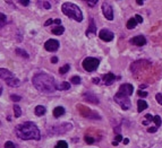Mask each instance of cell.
I'll list each match as a JSON object with an SVG mask.
<instances>
[{
	"label": "cell",
	"instance_id": "obj_1",
	"mask_svg": "<svg viewBox=\"0 0 162 148\" xmlns=\"http://www.w3.org/2000/svg\"><path fill=\"white\" fill-rule=\"evenodd\" d=\"M15 134L22 140H40L41 139L39 128L33 122H24L16 126Z\"/></svg>",
	"mask_w": 162,
	"mask_h": 148
},
{
	"label": "cell",
	"instance_id": "obj_2",
	"mask_svg": "<svg viewBox=\"0 0 162 148\" xmlns=\"http://www.w3.org/2000/svg\"><path fill=\"white\" fill-rule=\"evenodd\" d=\"M33 85L34 87L41 93L44 94H51L55 93L57 89V84L55 81V78L48 74H36L33 79Z\"/></svg>",
	"mask_w": 162,
	"mask_h": 148
},
{
	"label": "cell",
	"instance_id": "obj_3",
	"mask_svg": "<svg viewBox=\"0 0 162 148\" xmlns=\"http://www.w3.org/2000/svg\"><path fill=\"white\" fill-rule=\"evenodd\" d=\"M61 11L66 15L67 17L73 18L76 21H83V14H82L81 9L78 8V6H76L73 2H65L61 6Z\"/></svg>",
	"mask_w": 162,
	"mask_h": 148
},
{
	"label": "cell",
	"instance_id": "obj_4",
	"mask_svg": "<svg viewBox=\"0 0 162 148\" xmlns=\"http://www.w3.org/2000/svg\"><path fill=\"white\" fill-rule=\"evenodd\" d=\"M0 79L6 81L9 87H18L21 84L19 79L15 77L13 72H10L8 69H5V68H0Z\"/></svg>",
	"mask_w": 162,
	"mask_h": 148
},
{
	"label": "cell",
	"instance_id": "obj_5",
	"mask_svg": "<svg viewBox=\"0 0 162 148\" xmlns=\"http://www.w3.org/2000/svg\"><path fill=\"white\" fill-rule=\"evenodd\" d=\"M115 102L120 105V107L124 110V111H126L131 107V101H129V96L127 95H124L123 93L118 92L115 95Z\"/></svg>",
	"mask_w": 162,
	"mask_h": 148
},
{
	"label": "cell",
	"instance_id": "obj_6",
	"mask_svg": "<svg viewBox=\"0 0 162 148\" xmlns=\"http://www.w3.org/2000/svg\"><path fill=\"white\" fill-rule=\"evenodd\" d=\"M100 64V60L96 59V58H86L83 60V68L84 70L88 71V72H92L98 69Z\"/></svg>",
	"mask_w": 162,
	"mask_h": 148
},
{
	"label": "cell",
	"instance_id": "obj_7",
	"mask_svg": "<svg viewBox=\"0 0 162 148\" xmlns=\"http://www.w3.org/2000/svg\"><path fill=\"white\" fill-rule=\"evenodd\" d=\"M71 128H73V126H71V123H61L51 128V129H50V134H65V132H67L68 130H71Z\"/></svg>",
	"mask_w": 162,
	"mask_h": 148
},
{
	"label": "cell",
	"instance_id": "obj_8",
	"mask_svg": "<svg viewBox=\"0 0 162 148\" xmlns=\"http://www.w3.org/2000/svg\"><path fill=\"white\" fill-rule=\"evenodd\" d=\"M99 37L102 40V41H104V42H110V41H112L113 40L115 34H113L111 31H109L108 28H103V29L100 31Z\"/></svg>",
	"mask_w": 162,
	"mask_h": 148
},
{
	"label": "cell",
	"instance_id": "obj_9",
	"mask_svg": "<svg viewBox=\"0 0 162 148\" xmlns=\"http://www.w3.org/2000/svg\"><path fill=\"white\" fill-rule=\"evenodd\" d=\"M44 49L49 52H55L59 49V42L57 40H48L46 43H44Z\"/></svg>",
	"mask_w": 162,
	"mask_h": 148
},
{
	"label": "cell",
	"instance_id": "obj_10",
	"mask_svg": "<svg viewBox=\"0 0 162 148\" xmlns=\"http://www.w3.org/2000/svg\"><path fill=\"white\" fill-rule=\"evenodd\" d=\"M102 10H103V15H104V17H106L108 21H112L113 19L112 7H111L109 4L104 2V4L102 5Z\"/></svg>",
	"mask_w": 162,
	"mask_h": 148
},
{
	"label": "cell",
	"instance_id": "obj_11",
	"mask_svg": "<svg viewBox=\"0 0 162 148\" xmlns=\"http://www.w3.org/2000/svg\"><path fill=\"white\" fill-rule=\"evenodd\" d=\"M118 92L123 93L124 95H127V96H131L134 92V87L133 85L131 84H123L121 86L119 87V91Z\"/></svg>",
	"mask_w": 162,
	"mask_h": 148
},
{
	"label": "cell",
	"instance_id": "obj_12",
	"mask_svg": "<svg viewBox=\"0 0 162 148\" xmlns=\"http://www.w3.org/2000/svg\"><path fill=\"white\" fill-rule=\"evenodd\" d=\"M131 43L132 44H134V45L143 46V45H145V43H146V39H145L143 35L135 36V37H133V39L131 40Z\"/></svg>",
	"mask_w": 162,
	"mask_h": 148
},
{
	"label": "cell",
	"instance_id": "obj_13",
	"mask_svg": "<svg viewBox=\"0 0 162 148\" xmlns=\"http://www.w3.org/2000/svg\"><path fill=\"white\" fill-rule=\"evenodd\" d=\"M102 79H103V83L109 86V85H111L113 81H115V79H116V76H115L113 74H111V72H109V74L103 75Z\"/></svg>",
	"mask_w": 162,
	"mask_h": 148
},
{
	"label": "cell",
	"instance_id": "obj_14",
	"mask_svg": "<svg viewBox=\"0 0 162 148\" xmlns=\"http://www.w3.org/2000/svg\"><path fill=\"white\" fill-rule=\"evenodd\" d=\"M96 34V27L94 25V21H93V18H91L90 21V26H88L87 31H86V36H93Z\"/></svg>",
	"mask_w": 162,
	"mask_h": 148
},
{
	"label": "cell",
	"instance_id": "obj_15",
	"mask_svg": "<svg viewBox=\"0 0 162 148\" xmlns=\"http://www.w3.org/2000/svg\"><path fill=\"white\" fill-rule=\"evenodd\" d=\"M84 99L90 103H93V104H99V99H98L94 94L86 93V94H84Z\"/></svg>",
	"mask_w": 162,
	"mask_h": 148
},
{
	"label": "cell",
	"instance_id": "obj_16",
	"mask_svg": "<svg viewBox=\"0 0 162 148\" xmlns=\"http://www.w3.org/2000/svg\"><path fill=\"white\" fill-rule=\"evenodd\" d=\"M65 114V107H63V106H57V107H55V110H53V116L55 118H60L61 115H63Z\"/></svg>",
	"mask_w": 162,
	"mask_h": 148
},
{
	"label": "cell",
	"instance_id": "obj_17",
	"mask_svg": "<svg viewBox=\"0 0 162 148\" xmlns=\"http://www.w3.org/2000/svg\"><path fill=\"white\" fill-rule=\"evenodd\" d=\"M51 32H52V34H55V35H61V34L65 32V27L61 26V25H58V26H56V27H53L52 29H51Z\"/></svg>",
	"mask_w": 162,
	"mask_h": 148
},
{
	"label": "cell",
	"instance_id": "obj_18",
	"mask_svg": "<svg viewBox=\"0 0 162 148\" xmlns=\"http://www.w3.org/2000/svg\"><path fill=\"white\" fill-rule=\"evenodd\" d=\"M34 112L38 116H42L46 114V107L42 105H38L35 106V109H34Z\"/></svg>",
	"mask_w": 162,
	"mask_h": 148
},
{
	"label": "cell",
	"instance_id": "obj_19",
	"mask_svg": "<svg viewBox=\"0 0 162 148\" xmlns=\"http://www.w3.org/2000/svg\"><path fill=\"white\" fill-rule=\"evenodd\" d=\"M148 109V103L143 101V99H140L137 101V111L138 112H142V111H144V110Z\"/></svg>",
	"mask_w": 162,
	"mask_h": 148
},
{
	"label": "cell",
	"instance_id": "obj_20",
	"mask_svg": "<svg viewBox=\"0 0 162 148\" xmlns=\"http://www.w3.org/2000/svg\"><path fill=\"white\" fill-rule=\"evenodd\" d=\"M71 88V84L67 83V81H63L60 85H57V89L58 91H67Z\"/></svg>",
	"mask_w": 162,
	"mask_h": 148
},
{
	"label": "cell",
	"instance_id": "obj_21",
	"mask_svg": "<svg viewBox=\"0 0 162 148\" xmlns=\"http://www.w3.org/2000/svg\"><path fill=\"white\" fill-rule=\"evenodd\" d=\"M136 25H137V21L135 19V17L131 18L129 21H127V28H128V29H133V28H135L136 27Z\"/></svg>",
	"mask_w": 162,
	"mask_h": 148
},
{
	"label": "cell",
	"instance_id": "obj_22",
	"mask_svg": "<svg viewBox=\"0 0 162 148\" xmlns=\"http://www.w3.org/2000/svg\"><path fill=\"white\" fill-rule=\"evenodd\" d=\"M13 109H14L15 118H19V116L22 115V110H21V107H19V105H17V104H15Z\"/></svg>",
	"mask_w": 162,
	"mask_h": 148
},
{
	"label": "cell",
	"instance_id": "obj_23",
	"mask_svg": "<svg viewBox=\"0 0 162 148\" xmlns=\"http://www.w3.org/2000/svg\"><path fill=\"white\" fill-rule=\"evenodd\" d=\"M6 21H7V18H6V15L0 13V28H2L6 25Z\"/></svg>",
	"mask_w": 162,
	"mask_h": 148
},
{
	"label": "cell",
	"instance_id": "obj_24",
	"mask_svg": "<svg viewBox=\"0 0 162 148\" xmlns=\"http://www.w3.org/2000/svg\"><path fill=\"white\" fill-rule=\"evenodd\" d=\"M16 54H18V56H21L22 58H25V59H28V54L26 52H25L24 50H22V49H16Z\"/></svg>",
	"mask_w": 162,
	"mask_h": 148
},
{
	"label": "cell",
	"instance_id": "obj_25",
	"mask_svg": "<svg viewBox=\"0 0 162 148\" xmlns=\"http://www.w3.org/2000/svg\"><path fill=\"white\" fill-rule=\"evenodd\" d=\"M55 148H68V144L65 140H60L57 142L56 147Z\"/></svg>",
	"mask_w": 162,
	"mask_h": 148
},
{
	"label": "cell",
	"instance_id": "obj_26",
	"mask_svg": "<svg viewBox=\"0 0 162 148\" xmlns=\"http://www.w3.org/2000/svg\"><path fill=\"white\" fill-rule=\"evenodd\" d=\"M69 69H71V66H69V64H65V66H63V67L59 69L60 75H65L68 70H69Z\"/></svg>",
	"mask_w": 162,
	"mask_h": 148
},
{
	"label": "cell",
	"instance_id": "obj_27",
	"mask_svg": "<svg viewBox=\"0 0 162 148\" xmlns=\"http://www.w3.org/2000/svg\"><path fill=\"white\" fill-rule=\"evenodd\" d=\"M71 84L77 85V84H79V83H81V78L78 77V76H74V77H71Z\"/></svg>",
	"mask_w": 162,
	"mask_h": 148
},
{
	"label": "cell",
	"instance_id": "obj_28",
	"mask_svg": "<svg viewBox=\"0 0 162 148\" xmlns=\"http://www.w3.org/2000/svg\"><path fill=\"white\" fill-rule=\"evenodd\" d=\"M155 122V124H156V127H160L162 123V121H161V118H160V115H155L154 116V120H153Z\"/></svg>",
	"mask_w": 162,
	"mask_h": 148
},
{
	"label": "cell",
	"instance_id": "obj_29",
	"mask_svg": "<svg viewBox=\"0 0 162 148\" xmlns=\"http://www.w3.org/2000/svg\"><path fill=\"white\" fill-rule=\"evenodd\" d=\"M85 1L87 2V5L90 7H94V6H96V4H98L99 0H85Z\"/></svg>",
	"mask_w": 162,
	"mask_h": 148
},
{
	"label": "cell",
	"instance_id": "obj_30",
	"mask_svg": "<svg viewBox=\"0 0 162 148\" xmlns=\"http://www.w3.org/2000/svg\"><path fill=\"white\" fill-rule=\"evenodd\" d=\"M85 141H86V144L92 145L95 141V139H93L92 137H88V136H85Z\"/></svg>",
	"mask_w": 162,
	"mask_h": 148
},
{
	"label": "cell",
	"instance_id": "obj_31",
	"mask_svg": "<svg viewBox=\"0 0 162 148\" xmlns=\"http://www.w3.org/2000/svg\"><path fill=\"white\" fill-rule=\"evenodd\" d=\"M5 148H16L14 142H11V141H7L6 144H5Z\"/></svg>",
	"mask_w": 162,
	"mask_h": 148
},
{
	"label": "cell",
	"instance_id": "obj_32",
	"mask_svg": "<svg viewBox=\"0 0 162 148\" xmlns=\"http://www.w3.org/2000/svg\"><path fill=\"white\" fill-rule=\"evenodd\" d=\"M10 99L11 101H14V102H19V101L22 99V97L21 96H17V95H11Z\"/></svg>",
	"mask_w": 162,
	"mask_h": 148
},
{
	"label": "cell",
	"instance_id": "obj_33",
	"mask_svg": "<svg viewBox=\"0 0 162 148\" xmlns=\"http://www.w3.org/2000/svg\"><path fill=\"white\" fill-rule=\"evenodd\" d=\"M155 99L158 101L159 104H161V105H162V94H160V93H159V94H156V95H155Z\"/></svg>",
	"mask_w": 162,
	"mask_h": 148
},
{
	"label": "cell",
	"instance_id": "obj_34",
	"mask_svg": "<svg viewBox=\"0 0 162 148\" xmlns=\"http://www.w3.org/2000/svg\"><path fill=\"white\" fill-rule=\"evenodd\" d=\"M156 131H158V127H150L148 129V132H150V134H154Z\"/></svg>",
	"mask_w": 162,
	"mask_h": 148
},
{
	"label": "cell",
	"instance_id": "obj_35",
	"mask_svg": "<svg viewBox=\"0 0 162 148\" xmlns=\"http://www.w3.org/2000/svg\"><path fill=\"white\" fill-rule=\"evenodd\" d=\"M18 2H19L22 6H28V4H30V0H18Z\"/></svg>",
	"mask_w": 162,
	"mask_h": 148
},
{
	"label": "cell",
	"instance_id": "obj_36",
	"mask_svg": "<svg viewBox=\"0 0 162 148\" xmlns=\"http://www.w3.org/2000/svg\"><path fill=\"white\" fill-rule=\"evenodd\" d=\"M137 94H138L140 96H141V97H146V96H148V93H146V92H143L142 89H140V91H138Z\"/></svg>",
	"mask_w": 162,
	"mask_h": 148
},
{
	"label": "cell",
	"instance_id": "obj_37",
	"mask_svg": "<svg viewBox=\"0 0 162 148\" xmlns=\"http://www.w3.org/2000/svg\"><path fill=\"white\" fill-rule=\"evenodd\" d=\"M135 19L137 21V23H143V18H142V16L141 15H135Z\"/></svg>",
	"mask_w": 162,
	"mask_h": 148
},
{
	"label": "cell",
	"instance_id": "obj_38",
	"mask_svg": "<svg viewBox=\"0 0 162 148\" xmlns=\"http://www.w3.org/2000/svg\"><path fill=\"white\" fill-rule=\"evenodd\" d=\"M145 118L148 119V122H152V121L154 120V116H153V115H151V114H146V115H145Z\"/></svg>",
	"mask_w": 162,
	"mask_h": 148
},
{
	"label": "cell",
	"instance_id": "obj_39",
	"mask_svg": "<svg viewBox=\"0 0 162 148\" xmlns=\"http://www.w3.org/2000/svg\"><path fill=\"white\" fill-rule=\"evenodd\" d=\"M53 23H55V19H51V18H50V19H48V21L44 23V26H49L50 24H53Z\"/></svg>",
	"mask_w": 162,
	"mask_h": 148
},
{
	"label": "cell",
	"instance_id": "obj_40",
	"mask_svg": "<svg viewBox=\"0 0 162 148\" xmlns=\"http://www.w3.org/2000/svg\"><path fill=\"white\" fill-rule=\"evenodd\" d=\"M115 139H116V141H118V142H119V141L123 140V136H121V134H117L116 137H115Z\"/></svg>",
	"mask_w": 162,
	"mask_h": 148
},
{
	"label": "cell",
	"instance_id": "obj_41",
	"mask_svg": "<svg viewBox=\"0 0 162 148\" xmlns=\"http://www.w3.org/2000/svg\"><path fill=\"white\" fill-rule=\"evenodd\" d=\"M92 81H93V84H99V81H100V78H93L92 79Z\"/></svg>",
	"mask_w": 162,
	"mask_h": 148
},
{
	"label": "cell",
	"instance_id": "obj_42",
	"mask_svg": "<svg viewBox=\"0 0 162 148\" xmlns=\"http://www.w3.org/2000/svg\"><path fill=\"white\" fill-rule=\"evenodd\" d=\"M57 61H58V58H57V56H52L51 62H52V64H57Z\"/></svg>",
	"mask_w": 162,
	"mask_h": 148
},
{
	"label": "cell",
	"instance_id": "obj_43",
	"mask_svg": "<svg viewBox=\"0 0 162 148\" xmlns=\"http://www.w3.org/2000/svg\"><path fill=\"white\" fill-rule=\"evenodd\" d=\"M55 24H57V25H60V24H61V21H60L59 18H57V19H55Z\"/></svg>",
	"mask_w": 162,
	"mask_h": 148
},
{
	"label": "cell",
	"instance_id": "obj_44",
	"mask_svg": "<svg viewBox=\"0 0 162 148\" xmlns=\"http://www.w3.org/2000/svg\"><path fill=\"white\" fill-rule=\"evenodd\" d=\"M43 6H44V8H47V9H49V8L51 7L49 2H44V5H43Z\"/></svg>",
	"mask_w": 162,
	"mask_h": 148
},
{
	"label": "cell",
	"instance_id": "obj_45",
	"mask_svg": "<svg viewBox=\"0 0 162 148\" xmlns=\"http://www.w3.org/2000/svg\"><path fill=\"white\" fill-rule=\"evenodd\" d=\"M143 1H144V0H136V2H137L138 5H143Z\"/></svg>",
	"mask_w": 162,
	"mask_h": 148
},
{
	"label": "cell",
	"instance_id": "obj_46",
	"mask_svg": "<svg viewBox=\"0 0 162 148\" xmlns=\"http://www.w3.org/2000/svg\"><path fill=\"white\" fill-rule=\"evenodd\" d=\"M128 142H129V140H128V139H127V138H126V139L124 140V144H125V145H127V144H128Z\"/></svg>",
	"mask_w": 162,
	"mask_h": 148
},
{
	"label": "cell",
	"instance_id": "obj_47",
	"mask_svg": "<svg viewBox=\"0 0 162 148\" xmlns=\"http://www.w3.org/2000/svg\"><path fill=\"white\" fill-rule=\"evenodd\" d=\"M112 145H113V146H118V141H116V140L112 141Z\"/></svg>",
	"mask_w": 162,
	"mask_h": 148
},
{
	"label": "cell",
	"instance_id": "obj_48",
	"mask_svg": "<svg viewBox=\"0 0 162 148\" xmlns=\"http://www.w3.org/2000/svg\"><path fill=\"white\" fill-rule=\"evenodd\" d=\"M1 93H2V87L0 86V95H1Z\"/></svg>",
	"mask_w": 162,
	"mask_h": 148
}]
</instances>
